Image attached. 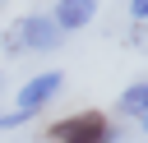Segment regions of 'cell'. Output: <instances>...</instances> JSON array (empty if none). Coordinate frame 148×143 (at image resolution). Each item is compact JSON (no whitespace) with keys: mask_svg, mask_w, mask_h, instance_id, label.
I'll return each instance as SVG.
<instances>
[{"mask_svg":"<svg viewBox=\"0 0 148 143\" xmlns=\"http://www.w3.org/2000/svg\"><path fill=\"white\" fill-rule=\"evenodd\" d=\"M92 14H97V0H60L56 14H51V23L60 32H74V28H88Z\"/></svg>","mask_w":148,"mask_h":143,"instance_id":"cell-4","label":"cell"},{"mask_svg":"<svg viewBox=\"0 0 148 143\" xmlns=\"http://www.w3.org/2000/svg\"><path fill=\"white\" fill-rule=\"evenodd\" d=\"M130 120H139V125H148V83H130L125 92H120V101H116Z\"/></svg>","mask_w":148,"mask_h":143,"instance_id":"cell-5","label":"cell"},{"mask_svg":"<svg viewBox=\"0 0 148 143\" xmlns=\"http://www.w3.org/2000/svg\"><path fill=\"white\" fill-rule=\"evenodd\" d=\"M60 83H65V74H60V69H46V74L28 78V83L18 88V111L32 120V115H37V111H42V106H46V101L60 92Z\"/></svg>","mask_w":148,"mask_h":143,"instance_id":"cell-3","label":"cell"},{"mask_svg":"<svg viewBox=\"0 0 148 143\" xmlns=\"http://www.w3.org/2000/svg\"><path fill=\"white\" fill-rule=\"evenodd\" d=\"M130 14H134V18L143 23V18H148V0H130Z\"/></svg>","mask_w":148,"mask_h":143,"instance_id":"cell-6","label":"cell"},{"mask_svg":"<svg viewBox=\"0 0 148 143\" xmlns=\"http://www.w3.org/2000/svg\"><path fill=\"white\" fill-rule=\"evenodd\" d=\"M60 37H65V32L51 23V14H28V18H18V23L9 28L5 46H9V51H56Z\"/></svg>","mask_w":148,"mask_h":143,"instance_id":"cell-2","label":"cell"},{"mask_svg":"<svg viewBox=\"0 0 148 143\" xmlns=\"http://www.w3.org/2000/svg\"><path fill=\"white\" fill-rule=\"evenodd\" d=\"M120 125H111L102 111H79L51 125V143H116Z\"/></svg>","mask_w":148,"mask_h":143,"instance_id":"cell-1","label":"cell"}]
</instances>
